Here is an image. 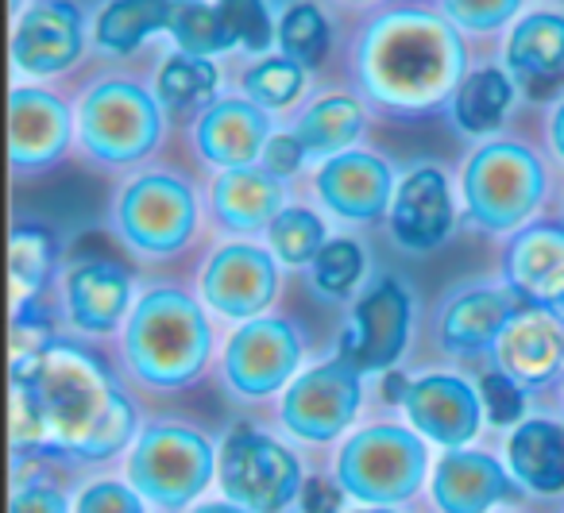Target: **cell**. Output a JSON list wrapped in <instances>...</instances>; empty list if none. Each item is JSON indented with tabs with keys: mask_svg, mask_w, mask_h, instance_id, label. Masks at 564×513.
Instances as JSON below:
<instances>
[{
	"mask_svg": "<svg viewBox=\"0 0 564 513\" xmlns=\"http://www.w3.org/2000/svg\"><path fill=\"white\" fill-rule=\"evenodd\" d=\"M217 479L228 502L248 513H282L302 494V459L274 436L236 425L220 444Z\"/></svg>",
	"mask_w": 564,
	"mask_h": 513,
	"instance_id": "obj_9",
	"label": "cell"
},
{
	"mask_svg": "<svg viewBox=\"0 0 564 513\" xmlns=\"http://www.w3.org/2000/svg\"><path fill=\"white\" fill-rule=\"evenodd\" d=\"M364 263H368V259H364L360 240H352V236H333L322 248V255L314 259V266H310V286H314V294L325 297V302H340V297H348L360 286Z\"/></svg>",
	"mask_w": 564,
	"mask_h": 513,
	"instance_id": "obj_37",
	"label": "cell"
},
{
	"mask_svg": "<svg viewBox=\"0 0 564 513\" xmlns=\"http://www.w3.org/2000/svg\"><path fill=\"white\" fill-rule=\"evenodd\" d=\"M66 320L82 336H109L120 325H128L132 302V271L109 259H86L70 266L63 282Z\"/></svg>",
	"mask_w": 564,
	"mask_h": 513,
	"instance_id": "obj_23",
	"label": "cell"
},
{
	"mask_svg": "<svg viewBox=\"0 0 564 513\" xmlns=\"http://www.w3.org/2000/svg\"><path fill=\"white\" fill-rule=\"evenodd\" d=\"M510 474L533 494L564 490V425L553 417H525L507 436Z\"/></svg>",
	"mask_w": 564,
	"mask_h": 513,
	"instance_id": "obj_27",
	"label": "cell"
},
{
	"mask_svg": "<svg viewBox=\"0 0 564 513\" xmlns=\"http://www.w3.org/2000/svg\"><path fill=\"white\" fill-rule=\"evenodd\" d=\"M545 132H549V148H553V155L564 163V97L553 105V112H549Z\"/></svg>",
	"mask_w": 564,
	"mask_h": 513,
	"instance_id": "obj_46",
	"label": "cell"
},
{
	"mask_svg": "<svg viewBox=\"0 0 564 513\" xmlns=\"http://www.w3.org/2000/svg\"><path fill=\"white\" fill-rule=\"evenodd\" d=\"M279 266L282 263L271 255V248H259L251 240L220 243L197 274L202 302L232 320L263 317V309H271L279 297Z\"/></svg>",
	"mask_w": 564,
	"mask_h": 513,
	"instance_id": "obj_13",
	"label": "cell"
},
{
	"mask_svg": "<svg viewBox=\"0 0 564 513\" xmlns=\"http://www.w3.org/2000/svg\"><path fill=\"white\" fill-rule=\"evenodd\" d=\"M364 402V374L348 359L333 356L302 371L282 390L279 421L291 436L306 444H329L348 433Z\"/></svg>",
	"mask_w": 564,
	"mask_h": 513,
	"instance_id": "obj_11",
	"label": "cell"
},
{
	"mask_svg": "<svg viewBox=\"0 0 564 513\" xmlns=\"http://www.w3.org/2000/svg\"><path fill=\"white\" fill-rule=\"evenodd\" d=\"M430 474V440L402 425H364L337 456V482L364 505H402Z\"/></svg>",
	"mask_w": 564,
	"mask_h": 513,
	"instance_id": "obj_7",
	"label": "cell"
},
{
	"mask_svg": "<svg viewBox=\"0 0 564 513\" xmlns=\"http://www.w3.org/2000/svg\"><path fill=\"white\" fill-rule=\"evenodd\" d=\"M186 513H248V510L225 498V502H202V505H194V510H186Z\"/></svg>",
	"mask_w": 564,
	"mask_h": 513,
	"instance_id": "obj_47",
	"label": "cell"
},
{
	"mask_svg": "<svg viewBox=\"0 0 564 513\" xmlns=\"http://www.w3.org/2000/svg\"><path fill=\"white\" fill-rule=\"evenodd\" d=\"M549 313H556V317H561V320H564V290H561V297H556V302H553V305H549Z\"/></svg>",
	"mask_w": 564,
	"mask_h": 513,
	"instance_id": "obj_48",
	"label": "cell"
},
{
	"mask_svg": "<svg viewBox=\"0 0 564 513\" xmlns=\"http://www.w3.org/2000/svg\"><path fill=\"white\" fill-rule=\"evenodd\" d=\"M166 35H171L182 55H194V58H217L236 47L225 17H220V9L209 4V0H174L171 32Z\"/></svg>",
	"mask_w": 564,
	"mask_h": 513,
	"instance_id": "obj_35",
	"label": "cell"
},
{
	"mask_svg": "<svg viewBox=\"0 0 564 513\" xmlns=\"http://www.w3.org/2000/svg\"><path fill=\"white\" fill-rule=\"evenodd\" d=\"M163 101L143 81L109 74L82 94L78 143L101 166H135L163 143Z\"/></svg>",
	"mask_w": 564,
	"mask_h": 513,
	"instance_id": "obj_5",
	"label": "cell"
},
{
	"mask_svg": "<svg viewBox=\"0 0 564 513\" xmlns=\"http://www.w3.org/2000/svg\"><path fill=\"white\" fill-rule=\"evenodd\" d=\"M387 228H391V240L414 255L441 248L456 228V197L448 174L433 163L410 166L394 189Z\"/></svg>",
	"mask_w": 564,
	"mask_h": 513,
	"instance_id": "obj_19",
	"label": "cell"
},
{
	"mask_svg": "<svg viewBox=\"0 0 564 513\" xmlns=\"http://www.w3.org/2000/svg\"><path fill=\"white\" fill-rule=\"evenodd\" d=\"M368 128V105L356 94H325L310 101L306 109L294 117L291 132L302 140L310 159H337L352 151V143Z\"/></svg>",
	"mask_w": 564,
	"mask_h": 513,
	"instance_id": "obj_28",
	"label": "cell"
},
{
	"mask_svg": "<svg viewBox=\"0 0 564 513\" xmlns=\"http://www.w3.org/2000/svg\"><path fill=\"white\" fill-rule=\"evenodd\" d=\"M217 86H220V70L213 58H194V55H174L163 58L155 74V97L163 101V109L174 112H189V109H209L217 101Z\"/></svg>",
	"mask_w": 564,
	"mask_h": 513,
	"instance_id": "obj_32",
	"label": "cell"
},
{
	"mask_svg": "<svg viewBox=\"0 0 564 513\" xmlns=\"http://www.w3.org/2000/svg\"><path fill=\"white\" fill-rule=\"evenodd\" d=\"M345 4H376V0H345Z\"/></svg>",
	"mask_w": 564,
	"mask_h": 513,
	"instance_id": "obj_51",
	"label": "cell"
},
{
	"mask_svg": "<svg viewBox=\"0 0 564 513\" xmlns=\"http://www.w3.org/2000/svg\"><path fill=\"white\" fill-rule=\"evenodd\" d=\"M491 367L507 371L525 394L564 379V320L541 305H522L495 343Z\"/></svg>",
	"mask_w": 564,
	"mask_h": 513,
	"instance_id": "obj_21",
	"label": "cell"
},
{
	"mask_svg": "<svg viewBox=\"0 0 564 513\" xmlns=\"http://www.w3.org/2000/svg\"><path fill=\"white\" fill-rule=\"evenodd\" d=\"M43 421V451L101 463L140 440V417L117 374L82 343L58 340L28 374L12 379Z\"/></svg>",
	"mask_w": 564,
	"mask_h": 513,
	"instance_id": "obj_2",
	"label": "cell"
},
{
	"mask_svg": "<svg viewBox=\"0 0 564 513\" xmlns=\"http://www.w3.org/2000/svg\"><path fill=\"white\" fill-rule=\"evenodd\" d=\"M410 332H414V294H410V286L402 279L383 274V279L368 282L364 294L356 297L337 356L348 359L360 374H387L406 356Z\"/></svg>",
	"mask_w": 564,
	"mask_h": 513,
	"instance_id": "obj_12",
	"label": "cell"
},
{
	"mask_svg": "<svg viewBox=\"0 0 564 513\" xmlns=\"http://www.w3.org/2000/svg\"><path fill=\"white\" fill-rule=\"evenodd\" d=\"M220 17H225L228 32H232L236 47L248 55L267 58V51L279 43V24L267 0H217Z\"/></svg>",
	"mask_w": 564,
	"mask_h": 513,
	"instance_id": "obj_38",
	"label": "cell"
},
{
	"mask_svg": "<svg viewBox=\"0 0 564 513\" xmlns=\"http://www.w3.org/2000/svg\"><path fill=\"white\" fill-rule=\"evenodd\" d=\"M514 97H518V81L510 78L507 66H476V70L464 74V81L456 86L453 101L445 109L453 117L456 132L495 140V132L507 120Z\"/></svg>",
	"mask_w": 564,
	"mask_h": 513,
	"instance_id": "obj_29",
	"label": "cell"
},
{
	"mask_svg": "<svg viewBox=\"0 0 564 513\" xmlns=\"http://www.w3.org/2000/svg\"><path fill=\"white\" fill-rule=\"evenodd\" d=\"M74 513H148V505H143V494L132 482L97 479L89 487H82Z\"/></svg>",
	"mask_w": 564,
	"mask_h": 513,
	"instance_id": "obj_41",
	"label": "cell"
},
{
	"mask_svg": "<svg viewBox=\"0 0 564 513\" xmlns=\"http://www.w3.org/2000/svg\"><path fill=\"white\" fill-rule=\"evenodd\" d=\"M58 271V243L43 225H24L12 228L9 236V274H12V309L17 305L40 302V294L51 286Z\"/></svg>",
	"mask_w": 564,
	"mask_h": 513,
	"instance_id": "obj_31",
	"label": "cell"
},
{
	"mask_svg": "<svg viewBox=\"0 0 564 513\" xmlns=\"http://www.w3.org/2000/svg\"><path fill=\"white\" fill-rule=\"evenodd\" d=\"M356 513H399V510H391V505H368V510H356Z\"/></svg>",
	"mask_w": 564,
	"mask_h": 513,
	"instance_id": "obj_49",
	"label": "cell"
},
{
	"mask_svg": "<svg viewBox=\"0 0 564 513\" xmlns=\"http://www.w3.org/2000/svg\"><path fill=\"white\" fill-rule=\"evenodd\" d=\"M502 286L522 305H549L564 290V220H530L502 248Z\"/></svg>",
	"mask_w": 564,
	"mask_h": 513,
	"instance_id": "obj_22",
	"label": "cell"
},
{
	"mask_svg": "<svg viewBox=\"0 0 564 513\" xmlns=\"http://www.w3.org/2000/svg\"><path fill=\"white\" fill-rule=\"evenodd\" d=\"M217 448L205 433L182 421H155L140 433L128 456V482L163 513L194 505L217 474Z\"/></svg>",
	"mask_w": 564,
	"mask_h": 513,
	"instance_id": "obj_6",
	"label": "cell"
},
{
	"mask_svg": "<svg viewBox=\"0 0 564 513\" xmlns=\"http://www.w3.org/2000/svg\"><path fill=\"white\" fill-rule=\"evenodd\" d=\"M406 417L422 440L437 448H468L484 425V397L471 379L456 371H425L410 382L406 394Z\"/></svg>",
	"mask_w": 564,
	"mask_h": 513,
	"instance_id": "obj_15",
	"label": "cell"
},
{
	"mask_svg": "<svg viewBox=\"0 0 564 513\" xmlns=\"http://www.w3.org/2000/svg\"><path fill=\"white\" fill-rule=\"evenodd\" d=\"M274 135L271 112L259 109L243 94L217 97L209 109L197 112L194 120V148L217 171H240V166H259L267 143Z\"/></svg>",
	"mask_w": 564,
	"mask_h": 513,
	"instance_id": "obj_20",
	"label": "cell"
},
{
	"mask_svg": "<svg viewBox=\"0 0 564 513\" xmlns=\"http://www.w3.org/2000/svg\"><path fill=\"white\" fill-rule=\"evenodd\" d=\"M9 513H70V505H66V494L55 487V482L32 474V479L17 482Z\"/></svg>",
	"mask_w": 564,
	"mask_h": 513,
	"instance_id": "obj_42",
	"label": "cell"
},
{
	"mask_svg": "<svg viewBox=\"0 0 564 513\" xmlns=\"http://www.w3.org/2000/svg\"><path fill=\"white\" fill-rule=\"evenodd\" d=\"M286 186L263 166H240V171H220L209 189V209L225 232L256 236L271 228V220L286 209Z\"/></svg>",
	"mask_w": 564,
	"mask_h": 513,
	"instance_id": "obj_25",
	"label": "cell"
},
{
	"mask_svg": "<svg viewBox=\"0 0 564 513\" xmlns=\"http://www.w3.org/2000/svg\"><path fill=\"white\" fill-rule=\"evenodd\" d=\"M502 498H510V474L491 451L453 448L433 463L437 513H491Z\"/></svg>",
	"mask_w": 564,
	"mask_h": 513,
	"instance_id": "obj_24",
	"label": "cell"
},
{
	"mask_svg": "<svg viewBox=\"0 0 564 513\" xmlns=\"http://www.w3.org/2000/svg\"><path fill=\"white\" fill-rule=\"evenodd\" d=\"M174 0H105L94 17V47L101 55H132L151 35L171 32Z\"/></svg>",
	"mask_w": 564,
	"mask_h": 513,
	"instance_id": "obj_30",
	"label": "cell"
},
{
	"mask_svg": "<svg viewBox=\"0 0 564 513\" xmlns=\"http://www.w3.org/2000/svg\"><path fill=\"white\" fill-rule=\"evenodd\" d=\"M522 302L510 286L499 282H471L456 286L445 302L437 305V343L456 359H484L495 356V343L507 332Z\"/></svg>",
	"mask_w": 564,
	"mask_h": 513,
	"instance_id": "obj_16",
	"label": "cell"
},
{
	"mask_svg": "<svg viewBox=\"0 0 564 513\" xmlns=\"http://www.w3.org/2000/svg\"><path fill=\"white\" fill-rule=\"evenodd\" d=\"M329 47L333 24L322 4L317 0H291L279 17V55L294 58L306 70H317L329 58Z\"/></svg>",
	"mask_w": 564,
	"mask_h": 513,
	"instance_id": "obj_33",
	"label": "cell"
},
{
	"mask_svg": "<svg viewBox=\"0 0 564 513\" xmlns=\"http://www.w3.org/2000/svg\"><path fill=\"white\" fill-rule=\"evenodd\" d=\"M460 194L468 225L487 236H514L538 217L549 194V171L530 143L495 135L468 155Z\"/></svg>",
	"mask_w": 564,
	"mask_h": 513,
	"instance_id": "obj_4",
	"label": "cell"
},
{
	"mask_svg": "<svg viewBox=\"0 0 564 513\" xmlns=\"http://www.w3.org/2000/svg\"><path fill=\"white\" fill-rule=\"evenodd\" d=\"M479 397H484V417L495 428H518L525 421V390L499 367H487L479 374Z\"/></svg>",
	"mask_w": 564,
	"mask_h": 513,
	"instance_id": "obj_40",
	"label": "cell"
},
{
	"mask_svg": "<svg viewBox=\"0 0 564 513\" xmlns=\"http://www.w3.org/2000/svg\"><path fill=\"white\" fill-rule=\"evenodd\" d=\"M197 194L178 171H143L120 189L112 220L128 248L151 259H171L197 232Z\"/></svg>",
	"mask_w": 564,
	"mask_h": 513,
	"instance_id": "obj_8",
	"label": "cell"
},
{
	"mask_svg": "<svg viewBox=\"0 0 564 513\" xmlns=\"http://www.w3.org/2000/svg\"><path fill=\"white\" fill-rule=\"evenodd\" d=\"M510 78L518 86H549L564 78V12L561 9H533L510 28L502 47Z\"/></svg>",
	"mask_w": 564,
	"mask_h": 513,
	"instance_id": "obj_26",
	"label": "cell"
},
{
	"mask_svg": "<svg viewBox=\"0 0 564 513\" xmlns=\"http://www.w3.org/2000/svg\"><path fill=\"white\" fill-rule=\"evenodd\" d=\"M89 20L78 0H32L12 24V63L24 78H58L86 55Z\"/></svg>",
	"mask_w": 564,
	"mask_h": 513,
	"instance_id": "obj_14",
	"label": "cell"
},
{
	"mask_svg": "<svg viewBox=\"0 0 564 513\" xmlns=\"http://www.w3.org/2000/svg\"><path fill=\"white\" fill-rule=\"evenodd\" d=\"M394 166L376 151L352 148L337 159H325L314 178V194L333 217L352 220V225H371L387 217L394 201Z\"/></svg>",
	"mask_w": 564,
	"mask_h": 513,
	"instance_id": "obj_18",
	"label": "cell"
},
{
	"mask_svg": "<svg viewBox=\"0 0 564 513\" xmlns=\"http://www.w3.org/2000/svg\"><path fill=\"white\" fill-rule=\"evenodd\" d=\"M325 243H329L325 220L314 209H306V205H286L271 220V228H267V248H271V255L282 266H291V271H302V266L310 271Z\"/></svg>",
	"mask_w": 564,
	"mask_h": 513,
	"instance_id": "obj_34",
	"label": "cell"
},
{
	"mask_svg": "<svg viewBox=\"0 0 564 513\" xmlns=\"http://www.w3.org/2000/svg\"><path fill=\"white\" fill-rule=\"evenodd\" d=\"M561 390H564V379H561Z\"/></svg>",
	"mask_w": 564,
	"mask_h": 513,
	"instance_id": "obj_52",
	"label": "cell"
},
{
	"mask_svg": "<svg viewBox=\"0 0 564 513\" xmlns=\"http://www.w3.org/2000/svg\"><path fill=\"white\" fill-rule=\"evenodd\" d=\"M78 117L43 86H17L9 97V159L17 174H43L63 163Z\"/></svg>",
	"mask_w": 564,
	"mask_h": 513,
	"instance_id": "obj_17",
	"label": "cell"
},
{
	"mask_svg": "<svg viewBox=\"0 0 564 513\" xmlns=\"http://www.w3.org/2000/svg\"><path fill=\"white\" fill-rule=\"evenodd\" d=\"M345 487L337 479H322V474H310L302 482V494H299V505L302 513H340L345 505Z\"/></svg>",
	"mask_w": 564,
	"mask_h": 513,
	"instance_id": "obj_44",
	"label": "cell"
},
{
	"mask_svg": "<svg viewBox=\"0 0 564 513\" xmlns=\"http://www.w3.org/2000/svg\"><path fill=\"white\" fill-rule=\"evenodd\" d=\"M525 0H441V12L456 32L491 35L502 32L507 24H518Z\"/></svg>",
	"mask_w": 564,
	"mask_h": 513,
	"instance_id": "obj_39",
	"label": "cell"
},
{
	"mask_svg": "<svg viewBox=\"0 0 564 513\" xmlns=\"http://www.w3.org/2000/svg\"><path fill=\"white\" fill-rule=\"evenodd\" d=\"M464 74H468V47L441 9L391 4L379 9L356 35V89L364 101L391 117H422L445 109Z\"/></svg>",
	"mask_w": 564,
	"mask_h": 513,
	"instance_id": "obj_1",
	"label": "cell"
},
{
	"mask_svg": "<svg viewBox=\"0 0 564 513\" xmlns=\"http://www.w3.org/2000/svg\"><path fill=\"white\" fill-rule=\"evenodd\" d=\"M213 359V325L202 302L178 286H155L135 297L124 325V363L151 390L194 386Z\"/></svg>",
	"mask_w": 564,
	"mask_h": 513,
	"instance_id": "obj_3",
	"label": "cell"
},
{
	"mask_svg": "<svg viewBox=\"0 0 564 513\" xmlns=\"http://www.w3.org/2000/svg\"><path fill=\"white\" fill-rule=\"evenodd\" d=\"M410 382L402 371H387L383 374V402L387 405H406V394H410Z\"/></svg>",
	"mask_w": 564,
	"mask_h": 513,
	"instance_id": "obj_45",
	"label": "cell"
},
{
	"mask_svg": "<svg viewBox=\"0 0 564 513\" xmlns=\"http://www.w3.org/2000/svg\"><path fill=\"white\" fill-rule=\"evenodd\" d=\"M12 12L20 17V12H24V0H12Z\"/></svg>",
	"mask_w": 564,
	"mask_h": 513,
	"instance_id": "obj_50",
	"label": "cell"
},
{
	"mask_svg": "<svg viewBox=\"0 0 564 513\" xmlns=\"http://www.w3.org/2000/svg\"><path fill=\"white\" fill-rule=\"evenodd\" d=\"M306 148H302V140L294 132H274L271 143H267L263 159H259V166H263L267 174H274L279 182L294 178V174L306 166Z\"/></svg>",
	"mask_w": 564,
	"mask_h": 513,
	"instance_id": "obj_43",
	"label": "cell"
},
{
	"mask_svg": "<svg viewBox=\"0 0 564 513\" xmlns=\"http://www.w3.org/2000/svg\"><path fill=\"white\" fill-rule=\"evenodd\" d=\"M306 336L291 317L243 320L220 351V382L243 402H263L302 374Z\"/></svg>",
	"mask_w": 564,
	"mask_h": 513,
	"instance_id": "obj_10",
	"label": "cell"
},
{
	"mask_svg": "<svg viewBox=\"0 0 564 513\" xmlns=\"http://www.w3.org/2000/svg\"><path fill=\"white\" fill-rule=\"evenodd\" d=\"M306 74H310L306 66H299L294 58L267 55V58H256V63L240 74V94L248 97V101H256L259 109L282 112L302 97Z\"/></svg>",
	"mask_w": 564,
	"mask_h": 513,
	"instance_id": "obj_36",
	"label": "cell"
}]
</instances>
